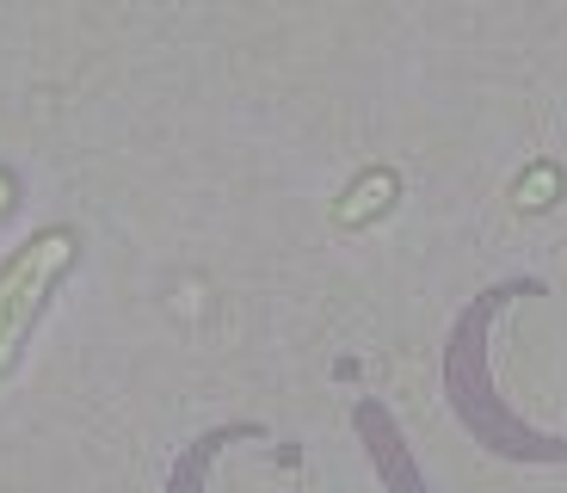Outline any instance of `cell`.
I'll use <instances>...</instances> for the list:
<instances>
[{"instance_id": "1", "label": "cell", "mask_w": 567, "mask_h": 493, "mask_svg": "<svg viewBox=\"0 0 567 493\" xmlns=\"http://www.w3.org/2000/svg\"><path fill=\"white\" fill-rule=\"evenodd\" d=\"M74 247H81V240H74V228H43V235H31L25 247L0 266V370L13 364L19 339L31 333V321H38L50 284L69 271Z\"/></svg>"}]
</instances>
